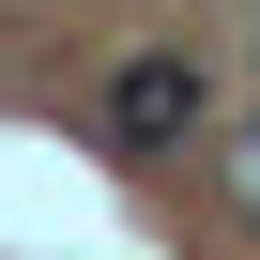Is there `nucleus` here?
<instances>
[{"label":"nucleus","instance_id":"2","mask_svg":"<svg viewBox=\"0 0 260 260\" xmlns=\"http://www.w3.org/2000/svg\"><path fill=\"white\" fill-rule=\"evenodd\" d=\"M214 169H230V199L260 214V122H230V153H214Z\"/></svg>","mask_w":260,"mask_h":260},{"label":"nucleus","instance_id":"1","mask_svg":"<svg viewBox=\"0 0 260 260\" xmlns=\"http://www.w3.org/2000/svg\"><path fill=\"white\" fill-rule=\"evenodd\" d=\"M199 122V61H122V92H107V138L122 153H169Z\"/></svg>","mask_w":260,"mask_h":260}]
</instances>
